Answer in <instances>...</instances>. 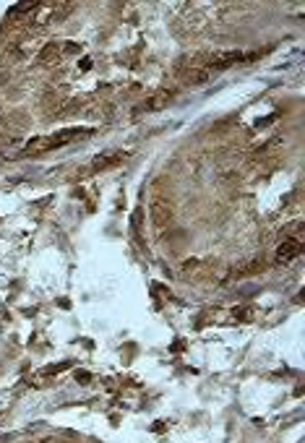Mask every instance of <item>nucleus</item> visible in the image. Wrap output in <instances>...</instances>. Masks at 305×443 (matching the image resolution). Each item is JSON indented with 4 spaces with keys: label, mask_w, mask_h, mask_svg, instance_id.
I'll return each mask as SVG.
<instances>
[{
    "label": "nucleus",
    "mask_w": 305,
    "mask_h": 443,
    "mask_svg": "<svg viewBox=\"0 0 305 443\" xmlns=\"http://www.w3.org/2000/svg\"><path fill=\"white\" fill-rule=\"evenodd\" d=\"M84 133H92L86 128H65L60 133H52V136H37L26 144V154H45V151H52V149H60V146H68L73 141H79Z\"/></svg>",
    "instance_id": "f257e3e1"
},
{
    "label": "nucleus",
    "mask_w": 305,
    "mask_h": 443,
    "mask_svg": "<svg viewBox=\"0 0 305 443\" xmlns=\"http://www.w3.org/2000/svg\"><path fill=\"white\" fill-rule=\"evenodd\" d=\"M300 253H302V240L287 237V240H282V245L277 248V261H279V263H290V261H295Z\"/></svg>",
    "instance_id": "f03ea898"
},
{
    "label": "nucleus",
    "mask_w": 305,
    "mask_h": 443,
    "mask_svg": "<svg viewBox=\"0 0 305 443\" xmlns=\"http://www.w3.org/2000/svg\"><path fill=\"white\" fill-rule=\"evenodd\" d=\"M123 162V154H118V151H110V154H102V156H97L94 159V170H110V167H115V165H120Z\"/></svg>",
    "instance_id": "7ed1b4c3"
},
{
    "label": "nucleus",
    "mask_w": 305,
    "mask_h": 443,
    "mask_svg": "<svg viewBox=\"0 0 305 443\" xmlns=\"http://www.w3.org/2000/svg\"><path fill=\"white\" fill-rule=\"evenodd\" d=\"M60 60V47L55 45V42H50V45H45L42 50H40V63L42 65H52V63H58Z\"/></svg>",
    "instance_id": "20e7f679"
},
{
    "label": "nucleus",
    "mask_w": 305,
    "mask_h": 443,
    "mask_svg": "<svg viewBox=\"0 0 305 443\" xmlns=\"http://www.w3.org/2000/svg\"><path fill=\"white\" fill-rule=\"evenodd\" d=\"M37 8V3H19V6H13V16H24V13H31Z\"/></svg>",
    "instance_id": "39448f33"
},
{
    "label": "nucleus",
    "mask_w": 305,
    "mask_h": 443,
    "mask_svg": "<svg viewBox=\"0 0 305 443\" xmlns=\"http://www.w3.org/2000/svg\"><path fill=\"white\" fill-rule=\"evenodd\" d=\"M232 315H235V318H240V321H248V318L253 315V310H250V308H235V310H232Z\"/></svg>",
    "instance_id": "423d86ee"
},
{
    "label": "nucleus",
    "mask_w": 305,
    "mask_h": 443,
    "mask_svg": "<svg viewBox=\"0 0 305 443\" xmlns=\"http://www.w3.org/2000/svg\"><path fill=\"white\" fill-rule=\"evenodd\" d=\"M79 50H81L79 45H73V42H65V52H68V55H76Z\"/></svg>",
    "instance_id": "0eeeda50"
},
{
    "label": "nucleus",
    "mask_w": 305,
    "mask_h": 443,
    "mask_svg": "<svg viewBox=\"0 0 305 443\" xmlns=\"http://www.w3.org/2000/svg\"><path fill=\"white\" fill-rule=\"evenodd\" d=\"M81 68H84V70H86V68H92V60H89V58H84V60H81Z\"/></svg>",
    "instance_id": "6e6552de"
}]
</instances>
